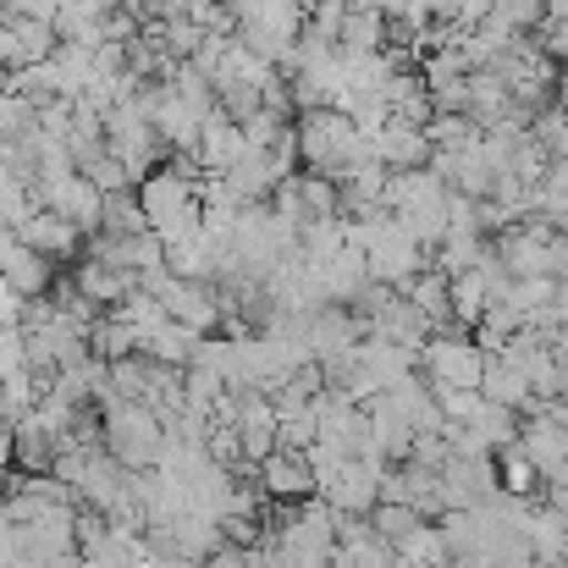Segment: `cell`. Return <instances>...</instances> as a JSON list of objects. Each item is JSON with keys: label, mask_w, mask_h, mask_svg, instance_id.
I'll list each match as a JSON object with an SVG mask.
<instances>
[{"label": "cell", "mask_w": 568, "mask_h": 568, "mask_svg": "<svg viewBox=\"0 0 568 568\" xmlns=\"http://www.w3.org/2000/svg\"><path fill=\"white\" fill-rule=\"evenodd\" d=\"M425 139H430V150H464V144H475V139H480V128H475L464 111H430Z\"/></svg>", "instance_id": "obj_30"}, {"label": "cell", "mask_w": 568, "mask_h": 568, "mask_svg": "<svg viewBox=\"0 0 568 568\" xmlns=\"http://www.w3.org/2000/svg\"><path fill=\"white\" fill-rule=\"evenodd\" d=\"M293 139H298V161L310 166V172H321V178H343L348 166H359V161H371V139L354 128V116L348 111H304L298 122H293Z\"/></svg>", "instance_id": "obj_1"}, {"label": "cell", "mask_w": 568, "mask_h": 568, "mask_svg": "<svg viewBox=\"0 0 568 568\" xmlns=\"http://www.w3.org/2000/svg\"><path fill=\"white\" fill-rule=\"evenodd\" d=\"M480 254H486V237H475V232H447V237L430 248V265H436L442 276H464V271L480 265Z\"/></svg>", "instance_id": "obj_26"}, {"label": "cell", "mask_w": 568, "mask_h": 568, "mask_svg": "<svg viewBox=\"0 0 568 568\" xmlns=\"http://www.w3.org/2000/svg\"><path fill=\"white\" fill-rule=\"evenodd\" d=\"M33 199H39L44 210L67 215L78 232H100V204H105V193L94 189L83 172H61V178H44V183H33Z\"/></svg>", "instance_id": "obj_7"}, {"label": "cell", "mask_w": 568, "mask_h": 568, "mask_svg": "<svg viewBox=\"0 0 568 568\" xmlns=\"http://www.w3.org/2000/svg\"><path fill=\"white\" fill-rule=\"evenodd\" d=\"M22 304H28V298H22V293H17L6 276H0V326H22Z\"/></svg>", "instance_id": "obj_42"}, {"label": "cell", "mask_w": 568, "mask_h": 568, "mask_svg": "<svg viewBox=\"0 0 568 568\" xmlns=\"http://www.w3.org/2000/svg\"><path fill=\"white\" fill-rule=\"evenodd\" d=\"M419 371H425V381L480 386L486 348H480L475 337H458V332H430V337H425V348H419Z\"/></svg>", "instance_id": "obj_5"}, {"label": "cell", "mask_w": 568, "mask_h": 568, "mask_svg": "<svg viewBox=\"0 0 568 568\" xmlns=\"http://www.w3.org/2000/svg\"><path fill=\"white\" fill-rule=\"evenodd\" d=\"M33 210H39L33 189H22V183H0V226H22Z\"/></svg>", "instance_id": "obj_37"}, {"label": "cell", "mask_w": 568, "mask_h": 568, "mask_svg": "<svg viewBox=\"0 0 568 568\" xmlns=\"http://www.w3.org/2000/svg\"><path fill=\"white\" fill-rule=\"evenodd\" d=\"M541 17H547L541 0H491V11H486L475 28H491V33H530Z\"/></svg>", "instance_id": "obj_27"}, {"label": "cell", "mask_w": 568, "mask_h": 568, "mask_svg": "<svg viewBox=\"0 0 568 568\" xmlns=\"http://www.w3.org/2000/svg\"><path fill=\"white\" fill-rule=\"evenodd\" d=\"M243 150H248V144H243V128H237L226 111H215V116L199 128V144H193L189 161H193V172H199V178H221Z\"/></svg>", "instance_id": "obj_12"}, {"label": "cell", "mask_w": 568, "mask_h": 568, "mask_svg": "<svg viewBox=\"0 0 568 568\" xmlns=\"http://www.w3.org/2000/svg\"><path fill=\"white\" fill-rule=\"evenodd\" d=\"M100 447L122 464V469H155L161 464V447H166V425L155 408L133 403V397H111L100 403Z\"/></svg>", "instance_id": "obj_3"}, {"label": "cell", "mask_w": 568, "mask_h": 568, "mask_svg": "<svg viewBox=\"0 0 568 568\" xmlns=\"http://www.w3.org/2000/svg\"><path fill=\"white\" fill-rule=\"evenodd\" d=\"M78 568H122V564H105V558H83L78 552Z\"/></svg>", "instance_id": "obj_48"}, {"label": "cell", "mask_w": 568, "mask_h": 568, "mask_svg": "<svg viewBox=\"0 0 568 568\" xmlns=\"http://www.w3.org/2000/svg\"><path fill=\"white\" fill-rule=\"evenodd\" d=\"M430 397L442 408V419H469L480 403V386H453V381H430Z\"/></svg>", "instance_id": "obj_36"}, {"label": "cell", "mask_w": 568, "mask_h": 568, "mask_svg": "<svg viewBox=\"0 0 568 568\" xmlns=\"http://www.w3.org/2000/svg\"><path fill=\"white\" fill-rule=\"evenodd\" d=\"M204 568H248V547H232V541H221V547L204 558Z\"/></svg>", "instance_id": "obj_44"}, {"label": "cell", "mask_w": 568, "mask_h": 568, "mask_svg": "<svg viewBox=\"0 0 568 568\" xmlns=\"http://www.w3.org/2000/svg\"><path fill=\"white\" fill-rule=\"evenodd\" d=\"M386 469H392V464H381V458H348L321 497H326L337 514H371L381 503V475H386Z\"/></svg>", "instance_id": "obj_9"}, {"label": "cell", "mask_w": 568, "mask_h": 568, "mask_svg": "<svg viewBox=\"0 0 568 568\" xmlns=\"http://www.w3.org/2000/svg\"><path fill=\"white\" fill-rule=\"evenodd\" d=\"M447 232H475V237H486V232H480V199L447 189Z\"/></svg>", "instance_id": "obj_38"}, {"label": "cell", "mask_w": 568, "mask_h": 568, "mask_svg": "<svg viewBox=\"0 0 568 568\" xmlns=\"http://www.w3.org/2000/svg\"><path fill=\"white\" fill-rule=\"evenodd\" d=\"M150 221H144V204H139V193H105V204H100V232L105 237H133V232H144Z\"/></svg>", "instance_id": "obj_28"}, {"label": "cell", "mask_w": 568, "mask_h": 568, "mask_svg": "<svg viewBox=\"0 0 568 568\" xmlns=\"http://www.w3.org/2000/svg\"><path fill=\"white\" fill-rule=\"evenodd\" d=\"M486 282H480V271H464V276H447V321L458 326V332H475L480 326V315H486Z\"/></svg>", "instance_id": "obj_21"}, {"label": "cell", "mask_w": 568, "mask_h": 568, "mask_svg": "<svg viewBox=\"0 0 568 568\" xmlns=\"http://www.w3.org/2000/svg\"><path fill=\"white\" fill-rule=\"evenodd\" d=\"M78 172H83V178H89V183H94L100 193H122V189H133L128 166H122V161H116L111 150H94V155H89V161H83Z\"/></svg>", "instance_id": "obj_35"}, {"label": "cell", "mask_w": 568, "mask_h": 568, "mask_svg": "<svg viewBox=\"0 0 568 568\" xmlns=\"http://www.w3.org/2000/svg\"><path fill=\"white\" fill-rule=\"evenodd\" d=\"M17 237L28 243V248H39L44 260H78L83 254V232L67 221V215H55V210H33L22 226H17Z\"/></svg>", "instance_id": "obj_14"}, {"label": "cell", "mask_w": 568, "mask_h": 568, "mask_svg": "<svg viewBox=\"0 0 568 568\" xmlns=\"http://www.w3.org/2000/svg\"><path fill=\"white\" fill-rule=\"evenodd\" d=\"M386 44V11H348L337 28V50H381Z\"/></svg>", "instance_id": "obj_29"}, {"label": "cell", "mask_w": 568, "mask_h": 568, "mask_svg": "<svg viewBox=\"0 0 568 568\" xmlns=\"http://www.w3.org/2000/svg\"><path fill=\"white\" fill-rule=\"evenodd\" d=\"M22 365H28L22 359V326H0V376H11Z\"/></svg>", "instance_id": "obj_41"}, {"label": "cell", "mask_w": 568, "mask_h": 568, "mask_svg": "<svg viewBox=\"0 0 568 568\" xmlns=\"http://www.w3.org/2000/svg\"><path fill=\"white\" fill-rule=\"evenodd\" d=\"M519 105H514V94H508V83L491 72V67H475L469 78H464V116L475 122V128H497L503 116H514Z\"/></svg>", "instance_id": "obj_16"}, {"label": "cell", "mask_w": 568, "mask_h": 568, "mask_svg": "<svg viewBox=\"0 0 568 568\" xmlns=\"http://www.w3.org/2000/svg\"><path fill=\"white\" fill-rule=\"evenodd\" d=\"M310 442H315V403L293 408V414H276V453H304Z\"/></svg>", "instance_id": "obj_34"}, {"label": "cell", "mask_w": 568, "mask_h": 568, "mask_svg": "<svg viewBox=\"0 0 568 568\" xmlns=\"http://www.w3.org/2000/svg\"><path fill=\"white\" fill-rule=\"evenodd\" d=\"M133 348L144 354V359H155V365H172V371H189L193 354H199V332L189 326H178V321H155V326H139L133 332Z\"/></svg>", "instance_id": "obj_15"}, {"label": "cell", "mask_w": 568, "mask_h": 568, "mask_svg": "<svg viewBox=\"0 0 568 568\" xmlns=\"http://www.w3.org/2000/svg\"><path fill=\"white\" fill-rule=\"evenodd\" d=\"M72 287H78L94 310H116V304L139 287V276H133V271H116V265H105V260H94V254H83L78 271H72Z\"/></svg>", "instance_id": "obj_17"}, {"label": "cell", "mask_w": 568, "mask_h": 568, "mask_svg": "<svg viewBox=\"0 0 568 568\" xmlns=\"http://www.w3.org/2000/svg\"><path fill=\"white\" fill-rule=\"evenodd\" d=\"M315 276H321V287H326V298H332V304H348V298L371 282V271H365V248L343 243L337 254L315 260Z\"/></svg>", "instance_id": "obj_20"}, {"label": "cell", "mask_w": 568, "mask_h": 568, "mask_svg": "<svg viewBox=\"0 0 568 568\" xmlns=\"http://www.w3.org/2000/svg\"><path fill=\"white\" fill-rule=\"evenodd\" d=\"M371 155H376L386 172H408V166H425L430 161V139H425V128L386 116L376 133H371Z\"/></svg>", "instance_id": "obj_13"}, {"label": "cell", "mask_w": 568, "mask_h": 568, "mask_svg": "<svg viewBox=\"0 0 568 568\" xmlns=\"http://www.w3.org/2000/svg\"><path fill=\"white\" fill-rule=\"evenodd\" d=\"M530 39L541 44V55H552L558 67H568V17H541Z\"/></svg>", "instance_id": "obj_39"}, {"label": "cell", "mask_w": 568, "mask_h": 568, "mask_svg": "<svg viewBox=\"0 0 568 568\" xmlns=\"http://www.w3.org/2000/svg\"><path fill=\"white\" fill-rule=\"evenodd\" d=\"M139 204H144V221L161 243L199 232V172H193L189 155H178V166H155L139 183Z\"/></svg>", "instance_id": "obj_2"}, {"label": "cell", "mask_w": 568, "mask_h": 568, "mask_svg": "<svg viewBox=\"0 0 568 568\" xmlns=\"http://www.w3.org/2000/svg\"><path fill=\"white\" fill-rule=\"evenodd\" d=\"M50 265H55V260H44L39 248H28V243L17 237V226H0V276H6L22 298L50 293V282H55Z\"/></svg>", "instance_id": "obj_10"}, {"label": "cell", "mask_w": 568, "mask_h": 568, "mask_svg": "<svg viewBox=\"0 0 568 568\" xmlns=\"http://www.w3.org/2000/svg\"><path fill=\"white\" fill-rule=\"evenodd\" d=\"M348 11H386V0H343Z\"/></svg>", "instance_id": "obj_47"}, {"label": "cell", "mask_w": 568, "mask_h": 568, "mask_svg": "<svg viewBox=\"0 0 568 568\" xmlns=\"http://www.w3.org/2000/svg\"><path fill=\"white\" fill-rule=\"evenodd\" d=\"M89 354H94V359H105V365H111V359H122V354H139V348H133V326H128L122 315L94 321V326H89Z\"/></svg>", "instance_id": "obj_31"}, {"label": "cell", "mask_w": 568, "mask_h": 568, "mask_svg": "<svg viewBox=\"0 0 568 568\" xmlns=\"http://www.w3.org/2000/svg\"><path fill=\"white\" fill-rule=\"evenodd\" d=\"M248 568H287V564H282V552H276L271 541H254V547H248Z\"/></svg>", "instance_id": "obj_45"}, {"label": "cell", "mask_w": 568, "mask_h": 568, "mask_svg": "<svg viewBox=\"0 0 568 568\" xmlns=\"http://www.w3.org/2000/svg\"><path fill=\"white\" fill-rule=\"evenodd\" d=\"M397 293H403V298H408L419 315H430V326H436V332H442V326H453V321H447V276H442L436 265L414 271V276H408Z\"/></svg>", "instance_id": "obj_22"}, {"label": "cell", "mask_w": 568, "mask_h": 568, "mask_svg": "<svg viewBox=\"0 0 568 568\" xmlns=\"http://www.w3.org/2000/svg\"><path fill=\"white\" fill-rule=\"evenodd\" d=\"M254 486H260L271 503L315 497V475H310V458H304V453H265V458L254 464Z\"/></svg>", "instance_id": "obj_11"}, {"label": "cell", "mask_w": 568, "mask_h": 568, "mask_svg": "<svg viewBox=\"0 0 568 568\" xmlns=\"http://www.w3.org/2000/svg\"><path fill=\"white\" fill-rule=\"evenodd\" d=\"M491 458H497V491H508V497H530V491L541 486V469L530 464V453H525L519 442L497 447Z\"/></svg>", "instance_id": "obj_24"}, {"label": "cell", "mask_w": 568, "mask_h": 568, "mask_svg": "<svg viewBox=\"0 0 568 568\" xmlns=\"http://www.w3.org/2000/svg\"><path fill=\"white\" fill-rule=\"evenodd\" d=\"M343 547V541H337ZM354 552V568H397V547H386L381 536H371V541H359V547H348Z\"/></svg>", "instance_id": "obj_40"}, {"label": "cell", "mask_w": 568, "mask_h": 568, "mask_svg": "<svg viewBox=\"0 0 568 568\" xmlns=\"http://www.w3.org/2000/svg\"><path fill=\"white\" fill-rule=\"evenodd\" d=\"M6 22H11V33H17V50H22V67L28 61H44L50 50H55V28L44 22V17H11V11H0Z\"/></svg>", "instance_id": "obj_32"}, {"label": "cell", "mask_w": 568, "mask_h": 568, "mask_svg": "<svg viewBox=\"0 0 568 568\" xmlns=\"http://www.w3.org/2000/svg\"><path fill=\"white\" fill-rule=\"evenodd\" d=\"M359 337H365V321H354V310H348V304H321L315 315H304V348H310V359H315V365H326V359L348 354Z\"/></svg>", "instance_id": "obj_8"}, {"label": "cell", "mask_w": 568, "mask_h": 568, "mask_svg": "<svg viewBox=\"0 0 568 568\" xmlns=\"http://www.w3.org/2000/svg\"><path fill=\"white\" fill-rule=\"evenodd\" d=\"M436 326H430V315H419L403 293H392L386 304H381V315L365 326V337H386V343H403V348H425V337H430Z\"/></svg>", "instance_id": "obj_18"}, {"label": "cell", "mask_w": 568, "mask_h": 568, "mask_svg": "<svg viewBox=\"0 0 568 568\" xmlns=\"http://www.w3.org/2000/svg\"><path fill=\"white\" fill-rule=\"evenodd\" d=\"M397 558H408V564H425V568H447V564H453V547H447L442 525L419 519V525H414V530L397 541Z\"/></svg>", "instance_id": "obj_25"}, {"label": "cell", "mask_w": 568, "mask_h": 568, "mask_svg": "<svg viewBox=\"0 0 568 568\" xmlns=\"http://www.w3.org/2000/svg\"><path fill=\"white\" fill-rule=\"evenodd\" d=\"M0 430H11V408H6V392H0Z\"/></svg>", "instance_id": "obj_49"}, {"label": "cell", "mask_w": 568, "mask_h": 568, "mask_svg": "<svg viewBox=\"0 0 568 568\" xmlns=\"http://www.w3.org/2000/svg\"><path fill=\"white\" fill-rule=\"evenodd\" d=\"M480 397H491V403H503V408L525 414L536 392H530L525 365H514L508 354H486V371H480Z\"/></svg>", "instance_id": "obj_19"}, {"label": "cell", "mask_w": 568, "mask_h": 568, "mask_svg": "<svg viewBox=\"0 0 568 568\" xmlns=\"http://www.w3.org/2000/svg\"><path fill=\"white\" fill-rule=\"evenodd\" d=\"M0 503H6V480H0Z\"/></svg>", "instance_id": "obj_50"}, {"label": "cell", "mask_w": 568, "mask_h": 568, "mask_svg": "<svg viewBox=\"0 0 568 568\" xmlns=\"http://www.w3.org/2000/svg\"><path fill=\"white\" fill-rule=\"evenodd\" d=\"M55 6L61 0H0V11H11V17H44V22L55 17Z\"/></svg>", "instance_id": "obj_43"}, {"label": "cell", "mask_w": 568, "mask_h": 568, "mask_svg": "<svg viewBox=\"0 0 568 568\" xmlns=\"http://www.w3.org/2000/svg\"><path fill=\"white\" fill-rule=\"evenodd\" d=\"M464 425H469L491 453H497V447H508V442H519V414H514V408H503V403H491V397H480V403H475V414H469Z\"/></svg>", "instance_id": "obj_23"}, {"label": "cell", "mask_w": 568, "mask_h": 568, "mask_svg": "<svg viewBox=\"0 0 568 568\" xmlns=\"http://www.w3.org/2000/svg\"><path fill=\"white\" fill-rule=\"evenodd\" d=\"M365 519H371V530H376L386 547H397V541H403V536H408V530L419 525V514H414L408 503H376V508H371Z\"/></svg>", "instance_id": "obj_33"}, {"label": "cell", "mask_w": 568, "mask_h": 568, "mask_svg": "<svg viewBox=\"0 0 568 568\" xmlns=\"http://www.w3.org/2000/svg\"><path fill=\"white\" fill-rule=\"evenodd\" d=\"M139 287L166 310V321L189 326L199 337H210V332L221 326V282H183V276H172V271H144Z\"/></svg>", "instance_id": "obj_4"}, {"label": "cell", "mask_w": 568, "mask_h": 568, "mask_svg": "<svg viewBox=\"0 0 568 568\" xmlns=\"http://www.w3.org/2000/svg\"><path fill=\"white\" fill-rule=\"evenodd\" d=\"M519 447L541 469V486H564L568 480V419L547 414V408H530L525 425H519Z\"/></svg>", "instance_id": "obj_6"}, {"label": "cell", "mask_w": 568, "mask_h": 568, "mask_svg": "<svg viewBox=\"0 0 568 568\" xmlns=\"http://www.w3.org/2000/svg\"><path fill=\"white\" fill-rule=\"evenodd\" d=\"M547 508H558V514H568V480H564V486H547Z\"/></svg>", "instance_id": "obj_46"}]
</instances>
